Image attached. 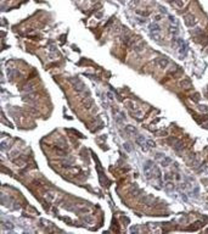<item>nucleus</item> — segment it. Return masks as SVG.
I'll return each mask as SVG.
<instances>
[{
	"label": "nucleus",
	"mask_w": 208,
	"mask_h": 234,
	"mask_svg": "<svg viewBox=\"0 0 208 234\" xmlns=\"http://www.w3.org/2000/svg\"><path fill=\"white\" fill-rule=\"evenodd\" d=\"M175 39H177V45L179 46L180 58L186 56V55H187V45H186V43H185L183 39H180V38H175Z\"/></svg>",
	"instance_id": "1"
},
{
	"label": "nucleus",
	"mask_w": 208,
	"mask_h": 234,
	"mask_svg": "<svg viewBox=\"0 0 208 234\" xmlns=\"http://www.w3.org/2000/svg\"><path fill=\"white\" fill-rule=\"evenodd\" d=\"M184 22L187 27H195L196 26V17L192 14H186L184 16Z\"/></svg>",
	"instance_id": "2"
},
{
	"label": "nucleus",
	"mask_w": 208,
	"mask_h": 234,
	"mask_svg": "<svg viewBox=\"0 0 208 234\" xmlns=\"http://www.w3.org/2000/svg\"><path fill=\"white\" fill-rule=\"evenodd\" d=\"M157 63H158V66H160L161 68H165V67L169 65V60L167 58H161L157 60Z\"/></svg>",
	"instance_id": "3"
},
{
	"label": "nucleus",
	"mask_w": 208,
	"mask_h": 234,
	"mask_svg": "<svg viewBox=\"0 0 208 234\" xmlns=\"http://www.w3.org/2000/svg\"><path fill=\"white\" fill-rule=\"evenodd\" d=\"M125 132L129 134V135H133V137H136L138 135V131L134 126H127L125 127Z\"/></svg>",
	"instance_id": "4"
},
{
	"label": "nucleus",
	"mask_w": 208,
	"mask_h": 234,
	"mask_svg": "<svg viewBox=\"0 0 208 234\" xmlns=\"http://www.w3.org/2000/svg\"><path fill=\"white\" fill-rule=\"evenodd\" d=\"M149 29H150V32H161V27H160L156 22L149 25Z\"/></svg>",
	"instance_id": "5"
},
{
	"label": "nucleus",
	"mask_w": 208,
	"mask_h": 234,
	"mask_svg": "<svg viewBox=\"0 0 208 234\" xmlns=\"http://www.w3.org/2000/svg\"><path fill=\"white\" fill-rule=\"evenodd\" d=\"M168 18H169V22H170L172 25H175V26L178 25V21L175 20V17H174V16H172V15H168Z\"/></svg>",
	"instance_id": "6"
},
{
	"label": "nucleus",
	"mask_w": 208,
	"mask_h": 234,
	"mask_svg": "<svg viewBox=\"0 0 208 234\" xmlns=\"http://www.w3.org/2000/svg\"><path fill=\"white\" fill-rule=\"evenodd\" d=\"M145 48V43H140L139 45H135V50L136 51H142Z\"/></svg>",
	"instance_id": "7"
},
{
	"label": "nucleus",
	"mask_w": 208,
	"mask_h": 234,
	"mask_svg": "<svg viewBox=\"0 0 208 234\" xmlns=\"http://www.w3.org/2000/svg\"><path fill=\"white\" fill-rule=\"evenodd\" d=\"M124 149H125L127 151H129V152L133 151V147H132V145H130L129 143H125V144H124Z\"/></svg>",
	"instance_id": "8"
},
{
	"label": "nucleus",
	"mask_w": 208,
	"mask_h": 234,
	"mask_svg": "<svg viewBox=\"0 0 208 234\" xmlns=\"http://www.w3.org/2000/svg\"><path fill=\"white\" fill-rule=\"evenodd\" d=\"M161 18H162V16H161V15H156V16H155V21H156V22H157V21H160Z\"/></svg>",
	"instance_id": "9"
},
{
	"label": "nucleus",
	"mask_w": 208,
	"mask_h": 234,
	"mask_svg": "<svg viewBox=\"0 0 208 234\" xmlns=\"http://www.w3.org/2000/svg\"><path fill=\"white\" fill-rule=\"evenodd\" d=\"M160 9H161V11H162V12H163V14H167V10H165V9H164L163 6H160Z\"/></svg>",
	"instance_id": "10"
},
{
	"label": "nucleus",
	"mask_w": 208,
	"mask_h": 234,
	"mask_svg": "<svg viewBox=\"0 0 208 234\" xmlns=\"http://www.w3.org/2000/svg\"><path fill=\"white\" fill-rule=\"evenodd\" d=\"M107 96H110V99H113V95H112V93H107Z\"/></svg>",
	"instance_id": "11"
},
{
	"label": "nucleus",
	"mask_w": 208,
	"mask_h": 234,
	"mask_svg": "<svg viewBox=\"0 0 208 234\" xmlns=\"http://www.w3.org/2000/svg\"><path fill=\"white\" fill-rule=\"evenodd\" d=\"M167 1H168V2H174L175 0H167Z\"/></svg>",
	"instance_id": "12"
},
{
	"label": "nucleus",
	"mask_w": 208,
	"mask_h": 234,
	"mask_svg": "<svg viewBox=\"0 0 208 234\" xmlns=\"http://www.w3.org/2000/svg\"><path fill=\"white\" fill-rule=\"evenodd\" d=\"M119 1H120V2H124V0H119Z\"/></svg>",
	"instance_id": "13"
}]
</instances>
